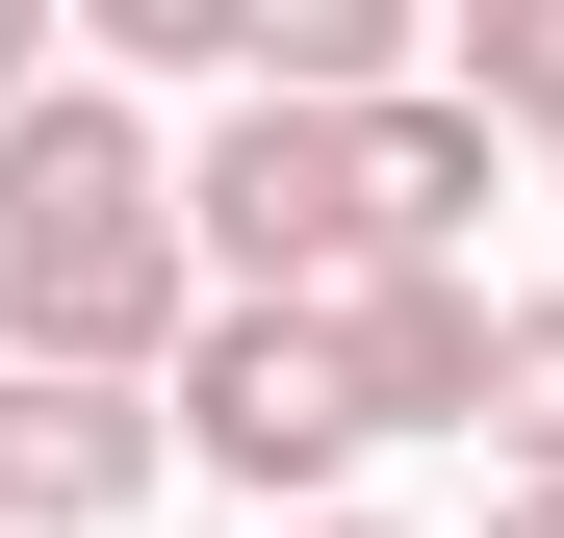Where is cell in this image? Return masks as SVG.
I'll return each mask as SVG.
<instances>
[{"label":"cell","instance_id":"277c9868","mask_svg":"<svg viewBox=\"0 0 564 538\" xmlns=\"http://www.w3.org/2000/svg\"><path fill=\"white\" fill-rule=\"evenodd\" d=\"M154 462H180L154 385H26V359H0V538H104Z\"/></svg>","mask_w":564,"mask_h":538},{"label":"cell","instance_id":"7a4b0ae2","mask_svg":"<svg viewBox=\"0 0 564 538\" xmlns=\"http://www.w3.org/2000/svg\"><path fill=\"white\" fill-rule=\"evenodd\" d=\"M154 436H206L231 487L334 513V462H359V410H334V333H308V308H206V333L154 359Z\"/></svg>","mask_w":564,"mask_h":538},{"label":"cell","instance_id":"6da1fadb","mask_svg":"<svg viewBox=\"0 0 564 538\" xmlns=\"http://www.w3.org/2000/svg\"><path fill=\"white\" fill-rule=\"evenodd\" d=\"M206 333L180 283V179L104 77H52V103H0V359L26 385H154V359Z\"/></svg>","mask_w":564,"mask_h":538},{"label":"cell","instance_id":"30bf717a","mask_svg":"<svg viewBox=\"0 0 564 538\" xmlns=\"http://www.w3.org/2000/svg\"><path fill=\"white\" fill-rule=\"evenodd\" d=\"M308 538H386V513H308Z\"/></svg>","mask_w":564,"mask_h":538},{"label":"cell","instance_id":"5b68a950","mask_svg":"<svg viewBox=\"0 0 564 538\" xmlns=\"http://www.w3.org/2000/svg\"><path fill=\"white\" fill-rule=\"evenodd\" d=\"M462 206H488V129H462V103H359V231L462 283Z\"/></svg>","mask_w":564,"mask_h":538},{"label":"cell","instance_id":"52a82bcc","mask_svg":"<svg viewBox=\"0 0 564 538\" xmlns=\"http://www.w3.org/2000/svg\"><path fill=\"white\" fill-rule=\"evenodd\" d=\"M488 103L564 129V0H488V26H462V129H488Z\"/></svg>","mask_w":564,"mask_h":538},{"label":"cell","instance_id":"8992f818","mask_svg":"<svg viewBox=\"0 0 564 538\" xmlns=\"http://www.w3.org/2000/svg\"><path fill=\"white\" fill-rule=\"evenodd\" d=\"M462 436H513V487H564V308H488V385Z\"/></svg>","mask_w":564,"mask_h":538},{"label":"cell","instance_id":"3957f363","mask_svg":"<svg viewBox=\"0 0 564 538\" xmlns=\"http://www.w3.org/2000/svg\"><path fill=\"white\" fill-rule=\"evenodd\" d=\"M334 410L359 436H462V385H488V283H436V256H386V283H334Z\"/></svg>","mask_w":564,"mask_h":538},{"label":"cell","instance_id":"9c48e42d","mask_svg":"<svg viewBox=\"0 0 564 538\" xmlns=\"http://www.w3.org/2000/svg\"><path fill=\"white\" fill-rule=\"evenodd\" d=\"M488 538H564V487H513V513H488Z\"/></svg>","mask_w":564,"mask_h":538},{"label":"cell","instance_id":"ba28073f","mask_svg":"<svg viewBox=\"0 0 564 538\" xmlns=\"http://www.w3.org/2000/svg\"><path fill=\"white\" fill-rule=\"evenodd\" d=\"M0 103H52V26H26V0H0Z\"/></svg>","mask_w":564,"mask_h":538}]
</instances>
